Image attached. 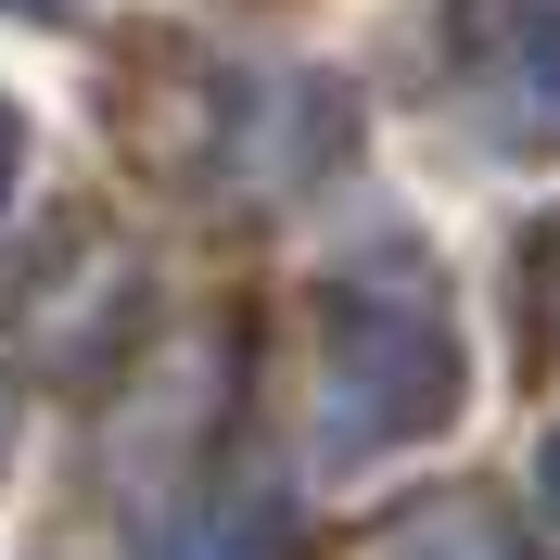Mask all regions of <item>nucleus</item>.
Wrapping results in <instances>:
<instances>
[{
    "label": "nucleus",
    "mask_w": 560,
    "mask_h": 560,
    "mask_svg": "<svg viewBox=\"0 0 560 560\" xmlns=\"http://www.w3.org/2000/svg\"><path fill=\"white\" fill-rule=\"evenodd\" d=\"M458 90L510 140H560V0H458Z\"/></svg>",
    "instance_id": "f03ea898"
},
{
    "label": "nucleus",
    "mask_w": 560,
    "mask_h": 560,
    "mask_svg": "<svg viewBox=\"0 0 560 560\" xmlns=\"http://www.w3.org/2000/svg\"><path fill=\"white\" fill-rule=\"evenodd\" d=\"M0 433H13V420H0Z\"/></svg>",
    "instance_id": "0eeeda50"
},
{
    "label": "nucleus",
    "mask_w": 560,
    "mask_h": 560,
    "mask_svg": "<svg viewBox=\"0 0 560 560\" xmlns=\"http://www.w3.org/2000/svg\"><path fill=\"white\" fill-rule=\"evenodd\" d=\"M446 408V331L420 306H345L331 331V446H383Z\"/></svg>",
    "instance_id": "f257e3e1"
},
{
    "label": "nucleus",
    "mask_w": 560,
    "mask_h": 560,
    "mask_svg": "<svg viewBox=\"0 0 560 560\" xmlns=\"http://www.w3.org/2000/svg\"><path fill=\"white\" fill-rule=\"evenodd\" d=\"M0 191H13V115H0Z\"/></svg>",
    "instance_id": "20e7f679"
},
{
    "label": "nucleus",
    "mask_w": 560,
    "mask_h": 560,
    "mask_svg": "<svg viewBox=\"0 0 560 560\" xmlns=\"http://www.w3.org/2000/svg\"><path fill=\"white\" fill-rule=\"evenodd\" d=\"M13 13H51V0H13Z\"/></svg>",
    "instance_id": "423d86ee"
},
{
    "label": "nucleus",
    "mask_w": 560,
    "mask_h": 560,
    "mask_svg": "<svg viewBox=\"0 0 560 560\" xmlns=\"http://www.w3.org/2000/svg\"><path fill=\"white\" fill-rule=\"evenodd\" d=\"M383 560H523V548H510V535H485V523H458V510H446V523H420V535H395Z\"/></svg>",
    "instance_id": "7ed1b4c3"
},
{
    "label": "nucleus",
    "mask_w": 560,
    "mask_h": 560,
    "mask_svg": "<svg viewBox=\"0 0 560 560\" xmlns=\"http://www.w3.org/2000/svg\"><path fill=\"white\" fill-rule=\"evenodd\" d=\"M548 510H560V433H548Z\"/></svg>",
    "instance_id": "39448f33"
}]
</instances>
